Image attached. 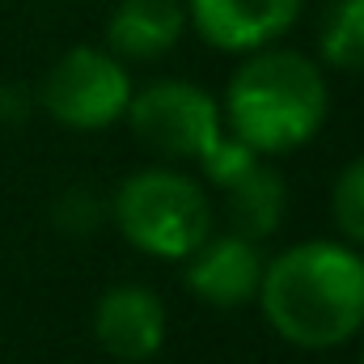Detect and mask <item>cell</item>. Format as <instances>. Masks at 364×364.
<instances>
[{
    "label": "cell",
    "instance_id": "cell-1",
    "mask_svg": "<svg viewBox=\"0 0 364 364\" xmlns=\"http://www.w3.org/2000/svg\"><path fill=\"white\" fill-rule=\"evenodd\" d=\"M259 309L301 352L343 348L364 331V255L348 242H296L263 263Z\"/></svg>",
    "mask_w": 364,
    "mask_h": 364
},
{
    "label": "cell",
    "instance_id": "cell-2",
    "mask_svg": "<svg viewBox=\"0 0 364 364\" xmlns=\"http://www.w3.org/2000/svg\"><path fill=\"white\" fill-rule=\"evenodd\" d=\"M326 77L314 55L288 47L246 51L225 85V127L242 136L259 157H279L301 149L326 123Z\"/></svg>",
    "mask_w": 364,
    "mask_h": 364
},
{
    "label": "cell",
    "instance_id": "cell-3",
    "mask_svg": "<svg viewBox=\"0 0 364 364\" xmlns=\"http://www.w3.org/2000/svg\"><path fill=\"white\" fill-rule=\"evenodd\" d=\"M114 225L149 259L182 263L212 233V199L203 182L186 178L182 170L149 166L119 182Z\"/></svg>",
    "mask_w": 364,
    "mask_h": 364
},
{
    "label": "cell",
    "instance_id": "cell-4",
    "mask_svg": "<svg viewBox=\"0 0 364 364\" xmlns=\"http://www.w3.org/2000/svg\"><path fill=\"white\" fill-rule=\"evenodd\" d=\"M38 102L60 127L102 132L127 114V102H132L127 64L110 47H73L43 77Z\"/></svg>",
    "mask_w": 364,
    "mask_h": 364
},
{
    "label": "cell",
    "instance_id": "cell-5",
    "mask_svg": "<svg viewBox=\"0 0 364 364\" xmlns=\"http://www.w3.org/2000/svg\"><path fill=\"white\" fill-rule=\"evenodd\" d=\"M140 144H149L166 161H199V153L225 132V114L216 97L195 81H153L144 90H132L127 114Z\"/></svg>",
    "mask_w": 364,
    "mask_h": 364
},
{
    "label": "cell",
    "instance_id": "cell-6",
    "mask_svg": "<svg viewBox=\"0 0 364 364\" xmlns=\"http://www.w3.org/2000/svg\"><path fill=\"white\" fill-rule=\"evenodd\" d=\"M182 263H186L182 267L186 288L212 309H242L259 296L263 255H259V242L250 237L208 233Z\"/></svg>",
    "mask_w": 364,
    "mask_h": 364
},
{
    "label": "cell",
    "instance_id": "cell-7",
    "mask_svg": "<svg viewBox=\"0 0 364 364\" xmlns=\"http://www.w3.org/2000/svg\"><path fill=\"white\" fill-rule=\"evenodd\" d=\"M93 339L114 360H153L166 343V305L140 284H114L93 305Z\"/></svg>",
    "mask_w": 364,
    "mask_h": 364
},
{
    "label": "cell",
    "instance_id": "cell-8",
    "mask_svg": "<svg viewBox=\"0 0 364 364\" xmlns=\"http://www.w3.org/2000/svg\"><path fill=\"white\" fill-rule=\"evenodd\" d=\"M305 0H186V17L203 34V43L220 51H259L284 30L296 26Z\"/></svg>",
    "mask_w": 364,
    "mask_h": 364
},
{
    "label": "cell",
    "instance_id": "cell-9",
    "mask_svg": "<svg viewBox=\"0 0 364 364\" xmlns=\"http://www.w3.org/2000/svg\"><path fill=\"white\" fill-rule=\"evenodd\" d=\"M186 30V0H119L106 21V47L119 60H161Z\"/></svg>",
    "mask_w": 364,
    "mask_h": 364
},
{
    "label": "cell",
    "instance_id": "cell-10",
    "mask_svg": "<svg viewBox=\"0 0 364 364\" xmlns=\"http://www.w3.org/2000/svg\"><path fill=\"white\" fill-rule=\"evenodd\" d=\"M225 191V220H229V233L237 237H250V242H263L272 237L284 220V208H288V191L284 178L275 174L272 166L259 157L242 178H233Z\"/></svg>",
    "mask_w": 364,
    "mask_h": 364
},
{
    "label": "cell",
    "instance_id": "cell-11",
    "mask_svg": "<svg viewBox=\"0 0 364 364\" xmlns=\"http://www.w3.org/2000/svg\"><path fill=\"white\" fill-rule=\"evenodd\" d=\"M322 64L339 73H364V0H335L318 30Z\"/></svg>",
    "mask_w": 364,
    "mask_h": 364
},
{
    "label": "cell",
    "instance_id": "cell-12",
    "mask_svg": "<svg viewBox=\"0 0 364 364\" xmlns=\"http://www.w3.org/2000/svg\"><path fill=\"white\" fill-rule=\"evenodd\" d=\"M331 216L348 246H364V157L339 170L331 191Z\"/></svg>",
    "mask_w": 364,
    "mask_h": 364
},
{
    "label": "cell",
    "instance_id": "cell-13",
    "mask_svg": "<svg viewBox=\"0 0 364 364\" xmlns=\"http://www.w3.org/2000/svg\"><path fill=\"white\" fill-rule=\"evenodd\" d=\"M255 161H259V153L242 136H233L229 127L199 153V170H203V178L212 182V186H229L233 178H242Z\"/></svg>",
    "mask_w": 364,
    "mask_h": 364
},
{
    "label": "cell",
    "instance_id": "cell-14",
    "mask_svg": "<svg viewBox=\"0 0 364 364\" xmlns=\"http://www.w3.org/2000/svg\"><path fill=\"white\" fill-rule=\"evenodd\" d=\"M102 216H106V208L97 203V195H93V191H85V186L64 191V195L55 199V208H51L55 229H64V233H73V237H85V233H93V229L102 225Z\"/></svg>",
    "mask_w": 364,
    "mask_h": 364
},
{
    "label": "cell",
    "instance_id": "cell-15",
    "mask_svg": "<svg viewBox=\"0 0 364 364\" xmlns=\"http://www.w3.org/2000/svg\"><path fill=\"white\" fill-rule=\"evenodd\" d=\"M30 106H34V97L21 85H9V81L0 85V123H26Z\"/></svg>",
    "mask_w": 364,
    "mask_h": 364
},
{
    "label": "cell",
    "instance_id": "cell-16",
    "mask_svg": "<svg viewBox=\"0 0 364 364\" xmlns=\"http://www.w3.org/2000/svg\"><path fill=\"white\" fill-rule=\"evenodd\" d=\"M360 364H364V343H360Z\"/></svg>",
    "mask_w": 364,
    "mask_h": 364
}]
</instances>
